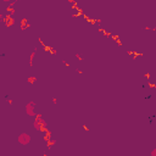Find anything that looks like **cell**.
Listing matches in <instances>:
<instances>
[{"mask_svg":"<svg viewBox=\"0 0 156 156\" xmlns=\"http://www.w3.org/2000/svg\"><path fill=\"white\" fill-rule=\"evenodd\" d=\"M17 140H18V143H20L21 145H27V144L30 141V136H29V134H27V133H21V134L18 135Z\"/></svg>","mask_w":156,"mask_h":156,"instance_id":"1","label":"cell"},{"mask_svg":"<svg viewBox=\"0 0 156 156\" xmlns=\"http://www.w3.org/2000/svg\"><path fill=\"white\" fill-rule=\"evenodd\" d=\"M35 106V104L34 102H29V104H27V106H26V112H27V115H29V116H34V107Z\"/></svg>","mask_w":156,"mask_h":156,"instance_id":"2","label":"cell"},{"mask_svg":"<svg viewBox=\"0 0 156 156\" xmlns=\"http://www.w3.org/2000/svg\"><path fill=\"white\" fill-rule=\"evenodd\" d=\"M151 155H152V156H156V149H154V150L151 151Z\"/></svg>","mask_w":156,"mask_h":156,"instance_id":"3","label":"cell"},{"mask_svg":"<svg viewBox=\"0 0 156 156\" xmlns=\"http://www.w3.org/2000/svg\"><path fill=\"white\" fill-rule=\"evenodd\" d=\"M4 1H10V0H4Z\"/></svg>","mask_w":156,"mask_h":156,"instance_id":"4","label":"cell"}]
</instances>
